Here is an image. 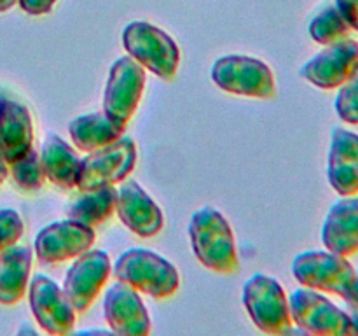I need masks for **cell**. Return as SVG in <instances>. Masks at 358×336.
<instances>
[{
    "label": "cell",
    "instance_id": "obj_18",
    "mask_svg": "<svg viewBox=\"0 0 358 336\" xmlns=\"http://www.w3.org/2000/svg\"><path fill=\"white\" fill-rule=\"evenodd\" d=\"M322 241L334 254L350 258L358 252V198L343 196L329 210L322 226Z\"/></svg>",
    "mask_w": 358,
    "mask_h": 336
},
{
    "label": "cell",
    "instance_id": "obj_1",
    "mask_svg": "<svg viewBox=\"0 0 358 336\" xmlns=\"http://www.w3.org/2000/svg\"><path fill=\"white\" fill-rule=\"evenodd\" d=\"M191 247L205 268L217 273H233L238 270V251L234 233L226 217L213 206H203L189 223Z\"/></svg>",
    "mask_w": 358,
    "mask_h": 336
},
{
    "label": "cell",
    "instance_id": "obj_26",
    "mask_svg": "<svg viewBox=\"0 0 358 336\" xmlns=\"http://www.w3.org/2000/svg\"><path fill=\"white\" fill-rule=\"evenodd\" d=\"M23 230V220L16 210L0 209V251L16 244Z\"/></svg>",
    "mask_w": 358,
    "mask_h": 336
},
{
    "label": "cell",
    "instance_id": "obj_9",
    "mask_svg": "<svg viewBox=\"0 0 358 336\" xmlns=\"http://www.w3.org/2000/svg\"><path fill=\"white\" fill-rule=\"evenodd\" d=\"M292 322L308 335L343 336L353 335L348 312L336 307L318 290L301 287L290 294L289 300Z\"/></svg>",
    "mask_w": 358,
    "mask_h": 336
},
{
    "label": "cell",
    "instance_id": "obj_8",
    "mask_svg": "<svg viewBox=\"0 0 358 336\" xmlns=\"http://www.w3.org/2000/svg\"><path fill=\"white\" fill-rule=\"evenodd\" d=\"M145 88V69L131 56H122L108 70L103 91V112L126 128L138 108Z\"/></svg>",
    "mask_w": 358,
    "mask_h": 336
},
{
    "label": "cell",
    "instance_id": "obj_14",
    "mask_svg": "<svg viewBox=\"0 0 358 336\" xmlns=\"http://www.w3.org/2000/svg\"><path fill=\"white\" fill-rule=\"evenodd\" d=\"M103 314L112 332L122 336H147L150 318L138 293L124 282L108 287L103 300Z\"/></svg>",
    "mask_w": 358,
    "mask_h": 336
},
{
    "label": "cell",
    "instance_id": "obj_13",
    "mask_svg": "<svg viewBox=\"0 0 358 336\" xmlns=\"http://www.w3.org/2000/svg\"><path fill=\"white\" fill-rule=\"evenodd\" d=\"M358 65V42L353 38L325 46L301 69V77L320 90L341 86Z\"/></svg>",
    "mask_w": 358,
    "mask_h": 336
},
{
    "label": "cell",
    "instance_id": "obj_15",
    "mask_svg": "<svg viewBox=\"0 0 358 336\" xmlns=\"http://www.w3.org/2000/svg\"><path fill=\"white\" fill-rule=\"evenodd\" d=\"M115 212L128 230L142 238L156 237L163 230V212L136 181L124 182L119 189Z\"/></svg>",
    "mask_w": 358,
    "mask_h": 336
},
{
    "label": "cell",
    "instance_id": "obj_17",
    "mask_svg": "<svg viewBox=\"0 0 358 336\" xmlns=\"http://www.w3.org/2000/svg\"><path fill=\"white\" fill-rule=\"evenodd\" d=\"M34 147L30 111L10 98H0V158L7 164L23 158Z\"/></svg>",
    "mask_w": 358,
    "mask_h": 336
},
{
    "label": "cell",
    "instance_id": "obj_5",
    "mask_svg": "<svg viewBox=\"0 0 358 336\" xmlns=\"http://www.w3.org/2000/svg\"><path fill=\"white\" fill-rule=\"evenodd\" d=\"M136 163V146L133 139L122 135L115 142L91 150L80 160L76 186L80 191L108 188L124 181Z\"/></svg>",
    "mask_w": 358,
    "mask_h": 336
},
{
    "label": "cell",
    "instance_id": "obj_21",
    "mask_svg": "<svg viewBox=\"0 0 358 336\" xmlns=\"http://www.w3.org/2000/svg\"><path fill=\"white\" fill-rule=\"evenodd\" d=\"M124 132L126 128L115 125L110 118L105 115L103 111L79 115L69 125V133L73 144L84 153H91L115 142L124 135Z\"/></svg>",
    "mask_w": 358,
    "mask_h": 336
},
{
    "label": "cell",
    "instance_id": "obj_29",
    "mask_svg": "<svg viewBox=\"0 0 358 336\" xmlns=\"http://www.w3.org/2000/svg\"><path fill=\"white\" fill-rule=\"evenodd\" d=\"M343 300L346 301V304H348V307H357L358 308V275L355 276L352 287H350V290L346 293V296L343 298Z\"/></svg>",
    "mask_w": 358,
    "mask_h": 336
},
{
    "label": "cell",
    "instance_id": "obj_7",
    "mask_svg": "<svg viewBox=\"0 0 358 336\" xmlns=\"http://www.w3.org/2000/svg\"><path fill=\"white\" fill-rule=\"evenodd\" d=\"M292 273L303 287L345 298L357 272L348 258L331 251H306L292 262Z\"/></svg>",
    "mask_w": 358,
    "mask_h": 336
},
{
    "label": "cell",
    "instance_id": "obj_3",
    "mask_svg": "<svg viewBox=\"0 0 358 336\" xmlns=\"http://www.w3.org/2000/svg\"><path fill=\"white\" fill-rule=\"evenodd\" d=\"M122 46L145 70L164 80L173 79L180 65V49L156 24L133 21L122 31Z\"/></svg>",
    "mask_w": 358,
    "mask_h": 336
},
{
    "label": "cell",
    "instance_id": "obj_16",
    "mask_svg": "<svg viewBox=\"0 0 358 336\" xmlns=\"http://www.w3.org/2000/svg\"><path fill=\"white\" fill-rule=\"evenodd\" d=\"M327 178L339 196L358 195V135L346 128H334L329 149Z\"/></svg>",
    "mask_w": 358,
    "mask_h": 336
},
{
    "label": "cell",
    "instance_id": "obj_11",
    "mask_svg": "<svg viewBox=\"0 0 358 336\" xmlns=\"http://www.w3.org/2000/svg\"><path fill=\"white\" fill-rule=\"evenodd\" d=\"M28 300L35 321L48 335L65 336L73 331L76 310L55 280L45 275H35L30 280Z\"/></svg>",
    "mask_w": 358,
    "mask_h": 336
},
{
    "label": "cell",
    "instance_id": "obj_12",
    "mask_svg": "<svg viewBox=\"0 0 358 336\" xmlns=\"http://www.w3.org/2000/svg\"><path fill=\"white\" fill-rule=\"evenodd\" d=\"M94 230L73 219L56 220L35 237V254L44 265L69 261L83 252L90 251L94 244Z\"/></svg>",
    "mask_w": 358,
    "mask_h": 336
},
{
    "label": "cell",
    "instance_id": "obj_28",
    "mask_svg": "<svg viewBox=\"0 0 358 336\" xmlns=\"http://www.w3.org/2000/svg\"><path fill=\"white\" fill-rule=\"evenodd\" d=\"M58 0H17L21 9L24 10L30 16H42V14H48L49 10L55 7V4Z\"/></svg>",
    "mask_w": 358,
    "mask_h": 336
},
{
    "label": "cell",
    "instance_id": "obj_22",
    "mask_svg": "<svg viewBox=\"0 0 358 336\" xmlns=\"http://www.w3.org/2000/svg\"><path fill=\"white\" fill-rule=\"evenodd\" d=\"M115 200H117V191L114 186L83 191V196L69 206V219L94 230L115 212Z\"/></svg>",
    "mask_w": 358,
    "mask_h": 336
},
{
    "label": "cell",
    "instance_id": "obj_32",
    "mask_svg": "<svg viewBox=\"0 0 358 336\" xmlns=\"http://www.w3.org/2000/svg\"><path fill=\"white\" fill-rule=\"evenodd\" d=\"M20 332H28V335H35V331H34V329H28V328H27V329L23 328V329H21Z\"/></svg>",
    "mask_w": 358,
    "mask_h": 336
},
{
    "label": "cell",
    "instance_id": "obj_24",
    "mask_svg": "<svg viewBox=\"0 0 358 336\" xmlns=\"http://www.w3.org/2000/svg\"><path fill=\"white\" fill-rule=\"evenodd\" d=\"M9 170L14 182L24 191H37L45 182V172L42 167L41 154L34 147L23 158L10 163Z\"/></svg>",
    "mask_w": 358,
    "mask_h": 336
},
{
    "label": "cell",
    "instance_id": "obj_23",
    "mask_svg": "<svg viewBox=\"0 0 358 336\" xmlns=\"http://www.w3.org/2000/svg\"><path fill=\"white\" fill-rule=\"evenodd\" d=\"M350 24L339 14L336 6H327L311 20L310 35L315 42L322 46H331L334 42L345 41L350 37Z\"/></svg>",
    "mask_w": 358,
    "mask_h": 336
},
{
    "label": "cell",
    "instance_id": "obj_30",
    "mask_svg": "<svg viewBox=\"0 0 358 336\" xmlns=\"http://www.w3.org/2000/svg\"><path fill=\"white\" fill-rule=\"evenodd\" d=\"M348 315H350V321H352L353 335H358V308L357 307H350Z\"/></svg>",
    "mask_w": 358,
    "mask_h": 336
},
{
    "label": "cell",
    "instance_id": "obj_27",
    "mask_svg": "<svg viewBox=\"0 0 358 336\" xmlns=\"http://www.w3.org/2000/svg\"><path fill=\"white\" fill-rule=\"evenodd\" d=\"M334 6L350 28L358 31V0H334Z\"/></svg>",
    "mask_w": 358,
    "mask_h": 336
},
{
    "label": "cell",
    "instance_id": "obj_6",
    "mask_svg": "<svg viewBox=\"0 0 358 336\" xmlns=\"http://www.w3.org/2000/svg\"><path fill=\"white\" fill-rule=\"evenodd\" d=\"M212 80L231 94L273 98L276 84L273 70L264 62L245 55H227L212 66Z\"/></svg>",
    "mask_w": 358,
    "mask_h": 336
},
{
    "label": "cell",
    "instance_id": "obj_10",
    "mask_svg": "<svg viewBox=\"0 0 358 336\" xmlns=\"http://www.w3.org/2000/svg\"><path fill=\"white\" fill-rule=\"evenodd\" d=\"M110 272V259L103 251H86L77 255L63 282V293L76 314L90 310Z\"/></svg>",
    "mask_w": 358,
    "mask_h": 336
},
{
    "label": "cell",
    "instance_id": "obj_20",
    "mask_svg": "<svg viewBox=\"0 0 358 336\" xmlns=\"http://www.w3.org/2000/svg\"><path fill=\"white\" fill-rule=\"evenodd\" d=\"M41 161L45 178L62 189L76 188L79 156L76 150L58 135H49L42 144Z\"/></svg>",
    "mask_w": 358,
    "mask_h": 336
},
{
    "label": "cell",
    "instance_id": "obj_4",
    "mask_svg": "<svg viewBox=\"0 0 358 336\" xmlns=\"http://www.w3.org/2000/svg\"><path fill=\"white\" fill-rule=\"evenodd\" d=\"M243 304L252 322L268 335H289L292 332V315L289 300L275 279L255 273L243 287Z\"/></svg>",
    "mask_w": 358,
    "mask_h": 336
},
{
    "label": "cell",
    "instance_id": "obj_2",
    "mask_svg": "<svg viewBox=\"0 0 358 336\" xmlns=\"http://www.w3.org/2000/svg\"><path fill=\"white\" fill-rule=\"evenodd\" d=\"M114 276L136 293L156 300L173 296L180 287L177 268L149 248H129L122 252L114 265Z\"/></svg>",
    "mask_w": 358,
    "mask_h": 336
},
{
    "label": "cell",
    "instance_id": "obj_19",
    "mask_svg": "<svg viewBox=\"0 0 358 336\" xmlns=\"http://www.w3.org/2000/svg\"><path fill=\"white\" fill-rule=\"evenodd\" d=\"M31 270V251L27 245H10L0 251V303L23 300Z\"/></svg>",
    "mask_w": 358,
    "mask_h": 336
},
{
    "label": "cell",
    "instance_id": "obj_31",
    "mask_svg": "<svg viewBox=\"0 0 358 336\" xmlns=\"http://www.w3.org/2000/svg\"><path fill=\"white\" fill-rule=\"evenodd\" d=\"M17 4V0H0V13H6V10L13 9Z\"/></svg>",
    "mask_w": 358,
    "mask_h": 336
},
{
    "label": "cell",
    "instance_id": "obj_25",
    "mask_svg": "<svg viewBox=\"0 0 358 336\" xmlns=\"http://www.w3.org/2000/svg\"><path fill=\"white\" fill-rule=\"evenodd\" d=\"M339 119L346 125H358V65L348 79L339 86L334 102Z\"/></svg>",
    "mask_w": 358,
    "mask_h": 336
}]
</instances>
